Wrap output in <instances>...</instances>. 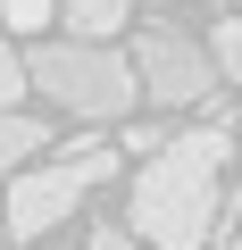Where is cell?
<instances>
[{
  "label": "cell",
  "mask_w": 242,
  "mask_h": 250,
  "mask_svg": "<svg viewBox=\"0 0 242 250\" xmlns=\"http://www.w3.org/2000/svg\"><path fill=\"white\" fill-rule=\"evenodd\" d=\"M84 192H92V184H84L67 159H42V167H25V175L9 184V200H0V225H9L25 250H42V233H50V225H67Z\"/></svg>",
  "instance_id": "4"
},
{
  "label": "cell",
  "mask_w": 242,
  "mask_h": 250,
  "mask_svg": "<svg viewBox=\"0 0 242 250\" xmlns=\"http://www.w3.org/2000/svg\"><path fill=\"white\" fill-rule=\"evenodd\" d=\"M25 83H34L50 108L84 117V125H117V117H134V100H142L126 50H109V42H67V34H59V42H34Z\"/></svg>",
  "instance_id": "2"
},
{
  "label": "cell",
  "mask_w": 242,
  "mask_h": 250,
  "mask_svg": "<svg viewBox=\"0 0 242 250\" xmlns=\"http://www.w3.org/2000/svg\"><path fill=\"white\" fill-rule=\"evenodd\" d=\"M217 250H242V233H217Z\"/></svg>",
  "instance_id": "12"
},
{
  "label": "cell",
  "mask_w": 242,
  "mask_h": 250,
  "mask_svg": "<svg viewBox=\"0 0 242 250\" xmlns=\"http://www.w3.org/2000/svg\"><path fill=\"white\" fill-rule=\"evenodd\" d=\"M42 250H59V242H42Z\"/></svg>",
  "instance_id": "13"
},
{
  "label": "cell",
  "mask_w": 242,
  "mask_h": 250,
  "mask_svg": "<svg viewBox=\"0 0 242 250\" xmlns=\"http://www.w3.org/2000/svg\"><path fill=\"white\" fill-rule=\"evenodd\" d=\"M25 92H34V83H25V59L0 42V117H17V100H25Z\"/></svg>",
  "instance_id": "8"
},
{
  "label": "cell",
  "mask_w": 242,
  "mask_h": 250,
  "mask_svg": "<svg viewBox=\"0 0 242 250\" xmlns=\"http://www.w3.org/2000/svg\"><path fill=\"white\" fill-rule=\"evenodd\" d=\"M209 67H217V83L242 92V17H217V34H209Z\"/></svg>",
  "instance_id": "7"
},
{
  "label": "cell",
  "mask_w": 242,
  "mask_h": 250,
  "mask_svg": "<svg viewBox=\"0 0 242 250\" xmlns=\"http://www.w3.org/2000/svg\"><path fill=\"white\" fill-rule=\"evenodd\" d=\"M134 83H142L151 108H209L217 67H209V50H200L192 34L151 25V34H134Z\"/></svg>",
  "instance_id": "3"
},
{
  "label": "cell",
  "mask_w": 242,
  "mask_h": 250,
  "mask_svg": "<svg viewBox=\"0 0 242 250\" xmlns=\"http://www.w3.org/2000/svg\"><path fill=\"white\" fill-rule=\"evenodd\" d=\"M126 17H134L126 0H59L67 42H117V25H126Z\"/></svg>",
  "instance_id": "6"
},
{
  "label": "cell",
  "mask_w": 242,
  "mask_h": 250,
  "mask_svg": "<svg viewBox=\"0 0 242 250\" xmlns=\"http://www.w3.org/2000/svg\"><path fill=\"white\" fill-rule=\"evenodd\" d=\"M0 17H9L17 34H42V25L59 17V0H0Z\"/></svg>",
  "instance_id": "9"
},
{
  "label": "cell",
  "mask_w": 242,
  "mask_h": 250,
  "mask_svg": "<svg viewBox=\"0 0 242 250\" xmlns=\"http://www.w3.org/2000/svg\"><path fill=\"white\" fill-rule=\"evenodd\" d=\"M167 142H176V134H167V125H126V142H117V159H126V150H151V159H159Z\"/></svg>",
  "instance_id": "10"
},
{
  "label": "cell",
  "mask_w": 242,
  "mask_h": 250,
  "mask_svg": "<svg viewBox=\"0 0 242 250\" xmlns=\"http://www.w3.org/2000/svg\"><path fill=\"white\" fill-rule=\"evenodd\" d=\"M92 250H142V242H134V225H109V217H100V225H92Z\"/></svg>",
  "instance_id": "11"
},
{
  "label": "cell",
  "mask_w": 242,
  "mask_h": 250,
  "mask_svg": "<svg viewBox=\"0 0 242 250\" xmlns=\"http://www.w3.org/2000/svg\"><path fill=\"white\" fill-rule=\"evenodd\" d=\"M34 150H50V125L25 117V108H17V117H0V184H17V175L34 167Z\"/></svg>",
  "instance_id": "5"
},
{
  "label": "cell",
  "mask_w": 242,
  "mask_h": 250,
  "mask_svg": "<svg viewBox=\"0 0 242 250\" xmlns=\"http://www.w3.org/2000/svg\"><path fill=\"white\" fill-rule=\"evenodd\" d=\"M225 159H234V134L217 117L192 125V134H176L159 159H142L134 208H126L134 242H151V250H200V242H217V225H225V192H217Z\"/></svg>",
  "instance_id": "1"
}]
</instances>
